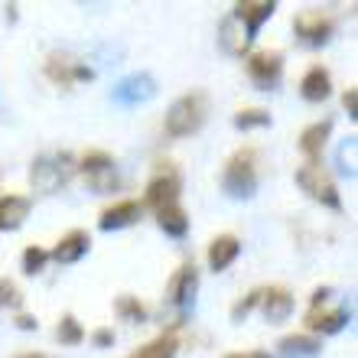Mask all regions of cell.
<instances>
[{
    "instance_id": "cell-6",
    "label": "cell",
    "mask_w": 358,
    "mask_h": 358,
    "mask_svg": "<svg viewBox=\"0 0 358 358\" xmlns=\"http://www.w3.org/2000/svg\"><path fill=\"white\" fill-rule=\"evenodd\" d=\"M179 189H182V182H179V173H176V170L160 173V176H153L150 182H147V196H143V206L157 208V212H160V208H166V206H176Z\"/></svg>"
},
{
    "instance_id": "cell-29",
    "label": "cell",
    "mask_w": 358,
    "mask_h": 358,
    "mask_svg": "<svg viewBox=\"0 0 358 358\" xmlns=\"http://www.w3.org/2000/svg\"><path fill=\"white\" fill-rule=\"evenodd\" d=\"M261 296H264V290H251V293L245 296V300H238V303H235V310H231V320H235V322L248 320V316H251V313H255L257 306H261Z\"/></svg>"
},
{
    "instance_id": "cell-10",
    "label": "cell",
    "mask_w": 358,
    "mask_h": 358,
    "mask_svg": "<svg viewBox=\"0 0 358 358\" xmlns=\"http://www.w3.org/2000/svg\"><path fill=\"white\" fill-rule=\"evenodd\" d=\"M273 10H277L273 0H245V3H238V7L231 10V17L245 27L248 39H255L257 33H261V27L273 17Z\"/></svg>"
},
{
    "instance_id": "cell-20",
    "label": "cell",
    "mask_w": 358,
    "mask_h": 358,
    "mask_svg": "<svg viewBox=\"0 0 358 358\" xmlns=\"http://www.w3.org/2000/svg\"><path fill=\"white\" fill-rule=\"evenodd\" d=\"M329 134H332V121H316L300 134V150L310 157V163H316V157H320L326 141H329Z\"/></svg>"
},
{
    "instance_id": "cell-30",
    "label": "cell",
    "mask_w": 358,
    "mask_h": 358,
    "mask_svg": "<svg viewBox=\"0 0 358 358\" xmlns=\"http://www.w3.org/2000/svg\"><path fill=\"white\" fill-rule=\"evenodd\" d=\"M46 261H49V255L36 245H29L27 251H23V271L27 273H39L43 267H46Z\"/></svg>"
},
{
    "instance_id": "cell-17",
    "label": "cell",
    "mask_w": 358,
    "mask_h": 358,
    "mask_svg": "<svg viewBox=\"0 0 358 358\" xmlns=\"http://www.w3.org/2000/svg\"><path fill=\"white\" fill-rule=\"evenodd\" d=\"M218 43H222V49H225V52H231V56H245L248 46H251V39H248L245 27H241L235 17L222 20V27H218Z\"/></svg>"
},
{
    "instance_id": "cell-18",
    "label": "cell",
    "mask_w": 358,
    "mask_h": 358,
    "mask_svg": "<svg viewBox=\"0 0 358 358\" xmlns=\"http://www.w3.org/2000/svg\"><path fill=\"white\" fill-rule=\"evenodd\" d=\"M332 92V78L322 66H313L306 76L300 78V94L306 101H326Z\"/></svg>"
},
{
    "instance_id": "cell-13",
    "label": "cell",
    "mask_w": 358,
    "mask_h": 358,
    "mask_svg": "<svg viewBox=\"0 0 358 358\" xmlns=\"http://www.w3.org/2000/svg\"><path fill=\"white\" fill-rule=\"evenodd\" d=\"M349 322H352V310H349V306L332 310V313H322V310H310V313H306V326H310L313 332H322V336H336V332H342Z\"/></svg>"
},
{
    "instance_id": "cell-24",
    "label": "cell",
    "mask_w": 358,
    "mask_h": 358,
    "mask_svg": "<svg viewBox=\"0 0 358 358\" xmlns=\"http://www.w3.org/2000/svg\"><path fill=\"white\" fill-rule=\"evenodd\" d=\"M336 163H339L342 176H349V179L358 176V137H349V141L342 143L339 153H336Z\"/></svg>"
},
{
    "instance_id": "cell-9",
    "label": "cell",
    "mask_w": 358,
    "mask_h": 358,
    "mask_svg": "<svg viewBox=\"0 0 358 358\" xmlns=\"http://www.w3.org/2000/svg\"><path fill=\"white\" fill-rule=\"evenodd\" d=\"M46 76L56 82V85H72V82H92L94 72L88 66H82V62H76V59L62 56V52H52V56L46 59Z\"/></svg>"
},
{
    "instance_id": "cell-26",
    "label": "cell",
    "mask_w": 358,
    "mask_h": 358,
    "mask_svg": "<svg viewBox=\"0 0 358 358\" xmlns=\"http://www.w3.org/2000/svg\"><path fill=\"white\" fill-rule=\"evenodd\" d=\"M271 124V114L264 108H248V111L235 114V127L238 131H255V127H267Z\"/></svg>"
},
{
    "instance_id": "cell-8",
    "label": "cell",
    "mask_w": 358,
    "mask_h": 358,
    "mask_svg": "<svg viewBox=\"0 0 358 358\" xmlns=\"http://www.w3.org/2000/svg\"><path fill=\"white\" fill-rule=\"evenodd\" d=\"M196 290H199V271L196 264H182L176 273H173L170 287H166V303L179 306V310H189L192 300H196Z\"/></svg>"
},
{
    "instance_id": "cell-5",
    "label": "cell",
    "mask_w": 358,
    "mask_h": 358,
    "mask_svg": "<svg viewBox=\"0 0 358 358\" xmlns=\"http://www.w3.org/2000/svg\"><path fill=\"white\" fill-rule=\"evenodd\" d=\"M153 94H157V78L147 76V72H134V76L121 78V82L114 85L111 98H114V104H121V108H137V104L150 101Z\"/></svg>"
},
{
    "instance_id": "cell-32",
    "label": "cell",
    "mask_w": 358,
    "mask_h": 358,
    "mask_svg": "<svg viewBox=\"0 0 358 358\" xmlns=\"http://www.w3.org/2000/svg\"><path fill=\"white\" fill-rule=\"evenodd\" d=\"M342 104H345V111H349V117L355 121V117H358V92H355V88H349V92L342 94Z\"/></svg>"
},
{
    "instance_id": "cell-36",
    "label": "cell",
    "mask_w": 358,
    "mask_h": 358,
    "mask_svg": "<svg viewBox=\"0 0 358 358\" xmlns=\"http://www.w3.org/2000/svg\"><path fill=\"white\" fill-rule=\"evenodd\" d=\"M17 326H20V329H23V332H33V329H39V322L33 320V316H27V313H20V316H17Z\"/></svg>"
},
{
    "instance_id": "cell-4",
    "label": "cell",
    "mask_w": 358,
    "mask_h": 358,
    "mask_svg": "<svg viewBox=\"0 0 358 358\" xmlns=\"http://www.w3.org/2000/svg\"><path fill=\"white\" fill-rule=\"evenodd\" d=\"M296 186H300L303 192H306V196L313 199V202H320V206L336 208V212L342 208L339 189H336L332 176H329L326 170H322L320 163H303L300 170H296Z\"/></svg>"
},
{
    "instance_id": "cell-7",
    "label": "cell",
    "mask_w": 358,
    "mask_h": 358,
    "mask_svg": "<svg viewBox=\"0 0 358 358\" xmlns=\"http://www.w3.org/2000/svg\"><path fill=\"white\" fill-rule=\"evenodd\" d=\"M280 72H283V56L280 52H255L248 59V76L255 82L257 88L271 92L277 82H280Z\"/></svg>"
},
{
    "instance_id": "cell-14",
    "label": "cell",
    "mask_w": 358,
    "mask_h": 358,
    "mask_svg": "<svg viewBox=\"0 0 358 358\" xmlns=\"http://www.w3.org/2000/svg\"><path fill=\"white\" fill-rule=\"evenodd\" d=\"M88 248H92V238H88V231L76 228V231H69V235L56 245L52 257H56L59 264H76V261H82V257L88 255Z\"/></svg>"
},
{
    "instance_id": "cell-16",
    "label": "cell",
    "mask_w": 358,
    "mask_h": 358,
    "mask_svg": "<svg viewBox=\"0 0 358 358\" xmlns=\"http://www.w3.org/2000/svg\"><path fill=\"white\" fill-rule=\"evenodd\" d=\"M261 306H264V320L267 322H283L293 313V293L283 290V287H271L261 296Z\"/></svg>"
},
{
    "instance_id": "cell-35",
    "label": "cell",
    "mask_w": 358,
    "mask_h": 358,
    "mask_svg": "<svg viewBox=\"0 0 358 358\" xmlns=\"http://www.w3.org/2000/svg\"><path fill=\"white\" fill-rule=\"evenodd\" d=\"M329 296H332V287H320V290L313 293V310H320V306L329 300Z\"/></svg>"
},
{
    "instance_id": "cell-37",
    "label": "cell",
    "mask_w": 358,
    "mask_h": 358,
    "mask_svg": "<svg viewBox=\"0 0 358 358\" xmlns=\"http://www.w3.org/2000/svg\"><path fill=\"white\" fill-rule=\"evenodd\" d=\"M225 358H273V355H267V352H231V355H225Z\"/></svg>"
},
{
    "instance_id": "cell-12",
    "label": "cell",
    "mask_w": 358,
    "mask_h": 358,
    "mask_svg": "<svg viewBox=\"0 0 358 358\" xmlns=\"http://www.w3.org/2000/svg\"><path fill=\"white\" fill-rule=\"evenodd\" d=\"M141 212H143L141 202L124 199V202H117V206L104 208L101 218H98V228H101V231H117V228H127V225H134V222L141 218Z\"/></svg>"
},
{
    "instance_id": "cell-33",
    "label": "cell",
    "mask_w": 358,
    "mask_h": 358,
    "mask_svg": "<svg viewBox=\"0 0 358 358\" xmlns=\"http://www.w3.org/2000/svg\"><path fill=\"white\" fill-rule=\"evenodd\" d=\"M13 300H17V287H13L10 280H0V310H3L7 303H13Z\"/></svg>"
},
{
    "instance_id": "cell-23",
    "label": "cell",
    "mask_w": 358,
    "mask_h": 358,
    "mask_svg": "<svg viewBox=\"0 0 358 358\" xmlns=\"http://www.w3.org/2000/svg\"><path fill=\"white\" fill-rule=\"evenodd\" d=\"M157 222H160V228L166 231L170 238H182L189 231V215L182 212L179 206H166L157 212Z\"/></svg>"
},
{
    "instance_id": "cell-21",
    "label": "cell",
    "mask_w": 358,
    "mask_h": 358,
    "mask_svg": "<svg viewBox=\"0 0 358 358\" xmlns=\"http://www.w3.org/2000/svg\"><path fill=\"white\" fill-rule=\"evenodd\" d=\"M277 349H280L283 358H316L322 349V342L313 339V336H283Z\"/></svg>"
},
{
    "instance_id": "cell-31",
    "label": "cell",
    "mask_w": 358,
    "mask_h": 358,
    "mask_svg": "<svg viewBox=\"0 0 358 358\" xmlns=\"http://www.w3.org/2000/svg\"><path fill=\"white\" fill-rule=\"evenodd\" d=\"M88 182H92L94 192H111V189H117V173H114V170L98 173V176H92Z\"/></svg>"
},
{
    "instance_id": "cell-38",
    "label": "cell",
    "mask_w": 358,
    "mask_h": 358,
    "mask_svg": "<svg viewBox=\"0 0 358 358\" xmlns=\"http://www.w3.org/2000/svg\"><path fill=\"white\" fill-rule=\"evenodd\" d=\"M20 358H46V355H20Z\"/></svg>"
},
{
    "instance_id": "cell-2",
    "label": "cell",
    "mask_w": 358,
    "mask_h": 358,
    "mask_svg": "<svg viewBox=\"0 0 358 358\" xmlns=\"http://www.w3.org/2000/svg\"><path fill=\"white\" fill-rule=\"evenodd\" d=\"M72 176V157L69 153H56V157H36L33 166H29V186L43 192V196H52L69 182Z\"/></svg>"
},
{
    "instance_id": "cell-22",
    "label": "cell",
    "mask_w": 358,
    "mask_h": 358,
    "mask_svg": "<svg viewBox=\"0 0 358 358\" xmlns=\"http://www.w3.org/2000/svg\"><path fill=\"white\" fill-rule=\"evenodd\" d=\"M179 352V339H176V332H163V336H157L153 342H147V345H141V349L134 352V355L127 358H176Z\"/></svg>"
},
{
    "instance_id": "cell-19",
    "label": "cell",
    "mask_w": 358,
    "mask_h": 358,
    "mask_svg": "<svg viewBox=\"0 0 358 358\" xmlns=\"http://www.w3.org/2000/svg\"><path fill=\"white\" fill-rule=\"evenodd\" d=\"M29 218V199L23 196H3L0 199V228L13 231Z\"/></svg>"
},
{
    "instance_id": "cell-27",
    "label": "cell",
    "mask_w": 358,
    "mask_h": 358,
    "mask_svg": "<svg viewBox=\"0 0 358 358\" xmlns=\"http://www.w3.org/2000/svg\"><path fill=\"white\" fill-rule=\"evenodd\" d=\"M56 336L62 345H78V342H85V329H82V322H78L76 316H62Z\"/></svg>"
},
{
    "instance_id": "cell-34",
    "label": "cell",
    "mask_w": 358,
    "mask_h": 358,
    "mask_svg": "<svg viewBox=\"0 0 358 358\" xmlns=\"http://www.w3.org/2000/svg\"><path fill=\"white\" fill-rule=\"evenodd\" d=\"M92 342L98 345V349H111V345H114V332L111 329H98L92 336Z\"/></svg>"
},
{
    "instance_id": "cell-28",
    "label": "cell",
    "mask_w": 358,
    "mask_h": 358,
    "mask_svg": "<svg viewBox=\"0 0 358 358\" xmlns=\"http://www.w3.org/2000/svg\"><path fill=\"white\" fill-rule=\"evenodd\" d=\"M114 310H117V316L127 322H147V310H143L141 300H134V296H121V300L114 303Z\"/></svg>"
},
{
    "instance_id": "cell-15",
    "label": "cell",
    "mask_w": 358,
    "mask_h": 358,
    "mask_svg": "<svg viewBox=\"0 0 358 358\" xmlns=\"http://www.w3.org/2000/svg\"><path fill=\"white\" fill-rule=\"evenodd\" d=\"M241 255V241L235 235H218L212 245H208V267L212 271H225L231 267Z\"/></svg>"
},
{
    "instance_id": "cell-1",
    "label": "cell",
    "mask_w": 358,
    "mask_h": 358,
    "mask_svg": "<svg viewBox=\"0 0 358 358\" xmlns=\"http://www.w3.org/2000/svg\"><path fill=\"white\" fill-rule=\"evenodd\" d=\"M206 114H208V101L202 92H192V94H182L176 101L170 104V111H166V134L170 137H189V134H196L202 124H206Z\"/></svg>"
},
{
    "instance_id": "cell-11",
    "label": "cell",
    "mask_w": 358,
    "mask_h": 358,
    "mask_svg": "<svg viewBox=\"0 0 358 358\" xmlns=\"http://www.w3.org/2000/svg\"><path fill=\"white\" fill-rule=\"evenodd\" d=\"M293 29L306 46H322L332 36V20H326L322 13H303V17L293 20Z\"/></svg>"
},
{
    "instance_id": "cell-25",
    "label": "cell",
    "mask_w": 358,
    "mask_h": 358,
    "mask_svg": "<svg viewBox=\"0 0 358 358\" xmlns=\"http://www.w3.org/2000/svg\"><path fill=\"white\" fill-rule=\"evenodd\" d=\"M78 170L92 179V176H98V173L114 170V160H111V153H104V150H88L85 157H82V166H78Z\"/></svg>"
},
{
    "instance_id": "cell-3",
    "label": "cell",
    "mask_w": 358,
    "mask_h": 358,
    "mask_svg": "<svg viewBox=\"0 0 358 358\" xmlns=\"http://www.w3.org/2000/svg\"><path fill=\"white\" fill-rule=\"evenodd\" d=\"M222 189L231 199H251L257 189V170H255V150H238L225 163L222 173Z\"/></svg>"
}]
</instances>
